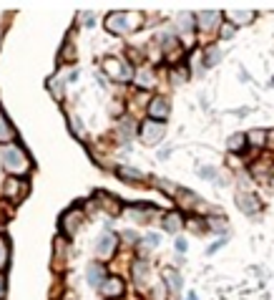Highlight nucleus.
Returning a JSON list of instances; mask_svg holds the SVG:
<instances>
[{"label":"nucleus","mask_w":274,"mask_h":300,"mask_svg":"<svg viewBox=\"0 0 274 300\" xmlns=\"http://www.w3.org/2000/svg\"><path fill=\"white\" fill-rule=\"evenodd\" d=\"M143 23V15L141 13H108L106 15V30L113 33V36H126L131 30H136L138 25Z\"/></svg>","instance_id":"nucleus-1"},{"label":"nucleus","mask_w":274,"mask_h":300,"mask_svg":"<svg viewBox=\"0 0 274 300\" xmlns=\"http://www.w3.org/2000/svg\"><path fill=\"white\" fill-rule=\"evenodd\" d=\"M0 161H3V166H5L10 174H18V177L30 169L28 154L20 149V147H15V144H5V147L0 149Z\"/></svg>","instance_id":"nucleus-2"},{"label":"nucleus","mask_w":274,"mask_h":300,"mask_svg":"<svg viewBox=\"0 0 274 300\" xmlns=\"http://www.w3.org/2000/svg\"><path fill=\"white\" fill-rule=\"evenodd\" d=\"M138 134H141V142H143V144L153 147V144H159V142L164 139L166 129H164V124H161V121H153V119H148V121H143V124H141Z\"/></svg>","instance_id":"nucleus-3"},{"label":"nucleus","mask_w":274,"mask_h":300,"mask_svg":"<svg viewBox=\"0 0 274 300\" xmlns=\"http://www.w3.org/2000/svg\"><path fill=\"white\" fill-rule=\"evenodd\" d=\"M103 71L111 76L113 81H131V78H134L131 66H126V63L119 61V58H106V61H103Z\"/></svg>","instance_id":"nucleus-4"},{"label":"nucleus","mask_w":274,"mask_h":300,"mask_svg":"<svg viewBox=\"0 0 274 300\" xmlns=\"http://www.w3.org/2000/svg\"><path fill=\"white\" fill-rule=\"evenodd\" d=\"M113 250H116V235H113V232H103V235L96 240V255H98L101 260H106V257L113 255Z\"/></svg>","instance_id":"nucleus-5"},{"label":"nucleus","mask_w":274,"mask_h":300,"mask_svg":"<svg viewBox=\"0 0 274 300\" xmlns=\"http://www.w3.org/2000/svg\"><path fill=\"white\" fill-rule=\"evenodd\" d=\"M237 205H239V210H244L247 215H257L259 207H262V202H259L254 194H249V192H239V194H237Z\"/></svg>","instance_id":"nucleus-6"},{"label":"nucleus","mask_w":274,"mask_h":300,"mask_svg":"<svg viewBox=\"0 0 274 300\" xmlns=\"http://www.w3.org/2000/svg\"><path fill=\"white\" fill-rule=\"evenodd\" d=\"M101 293L106 295V298H121L124 295V280L121 278H106L103 283H101Z\"/></svg>","instance_id":"nucleus-7"},{"label":"nucleus","mask_w":274,"mask_h":300,"mask_svg":"<svg viewBox=\"0 0 274 300\" xmlns=\"http://www.w3.org/2000/svg\"><path fill=\"white\" fill-rule=\"evenodd\" d=\"M197 23H199V28L209 33V30H214L219 23H221V13H214V10H204V13H199L197 15Z\"/></svg>","instance_id":"nucleus-8"},{"label":"nucleus","mask_w":274,"mask_h":300,"mask_svg":"<svg viewBox=\"0 0 274 300\" xmlns=\"http://www.w3.org/2000/svg\"><path fill=\"white\" fill-rule=\"evenodd\" d=\"M81 220H83L81 210H68V212H63V217H61L63 232H66V235H73V232L78 229V225H81Z\"/></svg>","instance_id":"nucleus-9"},{"label":"nucleus","mask_w":274,"mask_h":300,"mask_svg":"<svg viewBox=\"0 0 274 300\" xmlns=\"http://www.w3.org/2000/svg\"><path fill=\"white\" fill-rule=\"evenodd\" d=\"M169 101L166 98H153L151 101V106H148V114H151V119L153 121H164L166 116H169Z\"/></svg>","instance_id":"nucleus-10"},{"label":"nucleus","mask_w":274,"mask_h":300,"mask_svg":"<svg viewBox=\"0 0 274 300\" xmlns=\"http://www.w3.org/2000/svg\"><path fill=\"white\" fill-rule=\"evenodd\" d=\"M181 225H184L181 212H169V215H164V229H166V232H176Z\"/></svg>","instance_id":"nucleus-11"},{"label":"nucleus","mask_w":274,"mask_h":300,"mask_svg":"<svg viewBox=\"0 0 274 300\" xmlns=\"http://www.w3.org/2000/svg\"><path fill=\"white\" fill-rule=\"evenodd\" d=\"M103 280H106V270H103L101 265H91V268H88V283H91L93 288H101Z\"/></svg>","instance_id":"nucleus-12"},{"label":"nucleus","mask_w":274,"mask_h":300,"mask_svg":"<svg viewBox=\"0 0 274 300\" xmlns=\"http://www.w3.org/2000/svg\"><path fill=\"white\" fill-rule=\"evenodd\" d=\"M161 278L166 280V285H169L171 290H179V288H181V275H179V273H176L174 268H164Z\"/></svg>","instance_id":"nucleus-13"},{"label":"nucleus","mask_w":274,"mask_h":300,"mask_svg":"<svg viewBox=\"0 0 274 300\" xmlns=\"http://www.w3.org/2000/svg\"><path fill=\"white\" fill-rule=\"evenodd\" d=\"M116 174H119L121 179H129V182H141V179H146V174H143V172L131 169V166H119V169H116Z\"/></svg>","instance_id":"nucleus-14"},{"label":"nucleus","mask_w":274,"mask_h":300,"mask_svg":"<svg viewBox=\"0 0 274 300\" xmlns=\"http://www.w3.org/2000/svg\"><path fill=\"white\" fill-rule=\"evenodd\" d=\"M159 245V235H146L143 240H138V252H148Z\"/></svg>","instance_id":"nucleus-15"},{"label":"nucleus","mask_w":274,"mask_h":300,"mask_svg":"<svg viewBox=\"0 0 274 300\" xmlns=\"http://www.w3.org/2000/svg\"><path fill=\"white\" fill-rule=\"evenodd\" d=\"M146 278H148V265L146 262H136L134 265V280H136V285L146 283Z\"/></svg>","instance_id":"nucleus-16"},{"label":"nucleus","mask_w":274,"mask_h":300,"mask_svg":"<svg viewBox=\"0 0 274 300\" xmlns=\"http://www.w3.org/2000/svg\"><path fill=\"white\" fill-rule=\"evenodd\" d=\"M229 18H231L234 23H252V20H254V13H252V10H244V13H242V10H231Z\"/></svg>","instance_id":"nucleus-17"},{"label":"nucleus","mask_w":274,"mask_h":300,"mask_svg":"<svg viewBox=\"0 0 274 300\" xmlns=\"http://www.w3.org/2000/svg\"><path fill=\"white\" fill-rule=\"evenodd\" d=\"M18 187H23V182H18V179H8L5 182V194L10 197V199H18L23 192H18Z\"/></svg>","instance_id":"nucleus-18"},{"label":"nucleus","mask_w":274,"mask_h":300,"mask_svg":"<svg viewBox=\"0 0 274 300\" xmlns=\"http://www.w3.org/2000/svg\"><path fill=\"white\" fill-rule=\"evenodd\" d=\"M244 144H247V137H244V134H234V137H229V142H226V147L231 151H242Z\"/></svg>","instance_id":"nucleus-19"},{"label":"nucleus","mask_w":274,"mask_h":300,"mask_svg":"<svg viewBox=\"0 0 274 300\" xmlns=\"http://www.w3.org/2000/svg\"><path fill=\"white\" fill-rule=\"evenodd\" d=\"M15 131L10 129V124H8V119L3 116V111H0V142H5V139H10Z\"/></svg>","instance_id":"nucleus-20"},{"label":"nucleus","mask_w":274,"mask_h":300,"mask_svg":"<svg viewBox=\"0 0 274 300\" xmlns=\"http://www.w3.org/2000/svg\"><path fill=\"white\" fill-rule=\"evenodd\" d=\"M136 81H138V86H143V88H151V86H153V74H151L148 69H143V71L136 76Z\"/></svg>","instance_id":"nucleus-21"},{"label":"nucleus","mask_w":274,"mask_h":300,"mask_svg":"<svg viewBox=\"0 0 274 300\" xmlns=\"http://www.w3.org/2000/svg\"><path fill=\"white\" fill-rule=\"evenodd\" d=\"M156 184H159V189H164L166 194H171V197H179V189H176V184H171L169 179H156Z\"/></svg>","instance_id":"nucleus-22"},{"label":"nucleus","mask_w":274,"mask_h":300,"mask_svg":"<svg viewBox=\"0 0 274 300\" xmlns=\"http://www.w3.org/2000/svg\"><path fill=\"white\" fill-rule=\"evenodd\" d=\"M247 139H249V142H252V144H257V147H262V144H264V139H267V134H264V131H259V129H257V131H252V134H249V137H247Z\"/></svg>","instance_id":"nucleus-23"},{"label":"nucleus","mask_w":274,"mask_h":300,"mask_svg":"<svg viewBox=\"0 0 274 300\" xmlns=\"http://www.w3.org/2000/svg\"><path fill=\"white\" fill-rule=\"evenodd\" d=\"M184 81H186V71H184V69H174V71H171V83H174V86H179V83H184Z\"/></svg>","instance_id":"nucleus-24"},{"label":"nucleus","mask_w":274,"mask_h":300,"mask_svg":"<svg viewBox=\"0 0 274 300\" xmlns=\"http://www.w3.org/2000/svg\"><path fill=\"white\" fill-rule=\"evenodd\" d=\"M219 56H221L219 48H209V51H206V66H214V63L219 61Z\"/></svg>","instance_id":"nucleus-25"},{"label":"nucleus","mask_w":274,"mask_h":300,"mask_svg":"<svg viewBox=\"0 0 274 300\" xmlns=\"http://www.w3.org/2000/svg\"><path fill=\"white\" fill-rule=\"evenodd\" d=\"M70 126H73V134H75V137H86V129H83V124H81L75 116H70Z\"/></svg>","instance_id":"nucleus-26"},{"label":"nucleus","mask_w":274,"mask_h":300,"mask_svg":"<svg viewBox=\"0 0 274 300\" xmlns=\"http://www.w3.org/2000/svg\"><path fill=\"white\" fill-rule=\"evenodd\" d=\"M197 174L204 177V179H214V177H216V169H214V166H199Z\"/></svg>","instance_id":"nucleus-27"},{"label":"nucleus","mask_w":274,"mask_h":300,"mask_svg":"<svg viewBox=\"0 0 274 300\" xmlns=\"http://www.w3.org/2000/svg\"><path fill=\"white\" fill-rule=\"evenodd\" d=\"M5 262H8V245H5V240L0 237V270L5 268Z\"/></svg>","instance_id":"nucleus-28"},{"label":"nucleus","mask_w":274,"mask_h":300,"mask_svg":"<svg viewBox=\"0 0 274 300\" xmlns=\"http://www.w3.org/2000/svg\"><path fill=\"white\" fill-rule=\"evenodd\" d=\"M206 225H211V229H214V232H221V229H224V225H226V222H224V220H216V217H211V220H209Z\"/></svg>","instance_id":"nucleus-29"},{"label":"nucleus","mask_w":274,"mask_h":300,"mask_svg":"<svg viewBox=\"0 0 274 300\" xmlns=\"http://www.w3.org/2000/svg\"><path fill=\"white\" fill-rule=\"evenodd\" d=\"M186 250H189V247H186V240H184V237H179V240H176V252H181V255H184Z\"/></svg>","instance_id":"nucleus-30"},{"label":"nucleus","mask_w":274,"mask_h":300,"mask_svg":"<svg viewBox=\"0 0 274 300\" xmlns=\"http://www.w3.org/2000/svg\"><path fill=\"white\" fill-rule=\"evenodd\" d=\"M221 36H224V38H231V36H234V28H231V25H226V28H224V33H221Z\"/></svg>","instance_id":"nucleus-31"},{"label":"nucleus","mask_w":274,"mask_h":300,"mask_svg":"<svg viewBox=\"0 0 274 300\" xmlns=\"http://www.w3.org/2000/svg\"><path fill=\"white\" fill-rule=\"evenodd\" d=\"M186 300H197V295H194V293H191V295H189V298H186Z\"/></svg>","instance_id":"nucleus-32"},{"label":"nucleus","mask_w":274,"mask_h":300,"mask_svg":"<svg viewBox=\"0 0 274 300\" xmlns=\"http://www.w3.org/2000/svg\"><path fill=\"white\" fill-rule=\"evenodd\" d=\"M0 295H3V278H0Z\"/></svg>","instance_id":"nucleus-33"}]
</instances>
